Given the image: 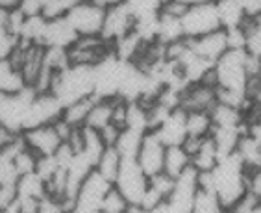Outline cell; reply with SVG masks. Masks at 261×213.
Returning <instances> with one entry per match:
<instances>
[{
  "label": "cell",
  "mask_w": 261,
  "mask_h": 213,
  "mask_svg": "<svg viewBox=\"0 0 261 213\" xmlns=\"http://www.w3.org/2000/svg\"><path fill=\"white\" fill-rule=\"evenodd\" d=\"M248 174L250 171L236 152L222 156L215 169L200 174V188L215 195L226 209H231L237 202L248 195Z\"/></svg>",
  "instance_id": "6da1fadb"
},
{
  "label": "cell",
  "mask_w": 261,
  "mask_h": 213,
  "mask_svg": "<svg viewBox=\"0 0 261 213\" xmlns=\"http://www.w3.org/2000/svg\"><path fill=\"white\" fill-rule=\"evenodd\" d=\"M50 93L58 97L63 108L82 98L95 97V65H86V63L67 65L63 71L56 74Z\"/></svg>",
  "instance_id": "7a4b0ae2"
},
{
  "label": "cell",
  "mask_w": 261,
  "mask_h": 213,
  "mask_svg": "<svg viewBox=\"0 0 261 213\" xmlns=\"http://www.w3.org/2000/svg\"><path fill=\"white\" fill-rule=\"evenodd\" d=\"M130 61L121 60L113 54H106L95 65V97L96 98H119L122 80Z\"/></svg>",
  "instance_id": "3957f363"
},
{
  "label": "cell",
  "mask_w": 261,
  "mask_h": 213,
  "mask_svg": "<svg viewBox=\"0 0 261 213\" xmlns=\"http://www.w3.org/2000/svg\"><path fill=\"white\" fill-rule=\"evenodd\" d=\"M37 91L32 86H26L22 91L2 95L0 98V126L13 134H22L28 110Z\"/></svg>",
  "instance_id": "277c9868"
},
{
  "label": "cell",
  "mask_w": 261,
  "mask_h": 213,
  "mask_svg": "<svg viewBox=\"0 0 261 213\" xmlns=\"http://www.w3.org/2000/svg\"><path fill=\"white\" fill-rule=\"evenodd\" d=\"M111 185L98 171H93L80 185L67 213H102V202Z\"/></svg>",
  "instance_id": "5b68a950"
},
{
  "label": "cell",
  "mask_w": 261,
  "mask_h": 213,
  "mask_svg": "<svg viewBox=\"0 0 261 213\" xmlns=\"http://www.w3.org/2000/svg\"><path fill=\"white\" fill-rule=\"evenodd\" d=\"M221 19L217 4H196L187 6L181 15V30L186 39H196L211 32L221 30Z\"/></svg>",
  "instance_id": "8992f818"
},
{
  "label": "cell",
  "mask_w": 261,
  "mask_h": 213,
  "mask_svg": "<svg viewBox=\"0 0 261 213\" xmlns=\"http://www.w3.org/2000/svg\"><path fill=\"white\" fill-rule=\"evenodd\" d=\"M150 183V176L141 169L137 159H122L113 185L126 197L132 206H139Z\"/></svg>",
  "instance_id": "52a82bcc"
},
{
  "label": "cell",
  "mask_w": 261,
  "mask_h": 213,
  "mask_svg": "<svg viewBox=\"0 0 261 213\" xmlns=\"http://www.w3.org/2000/svg\"><path fill=\"white\" fill-rule=\"evenodd\" d=\"M106 10L95 4L93 0H80L74 8H70L65 19L76 30L80 37H96L102 34Z\"/></svg>",
  "instance_id": "ba28073f"
},
{
  "label": "cell",
  "mask_w": 261,
  "mask_h": 213,
  "mask_svg": "<svg viewBox=\"0 0 261 213\" xmlns=\"http://www.w3.org/2000/svg\"><path fill=\"white\" fill-rule=\"evenodd\" d=\"M61 115H63V104L58 100L56 95L37 93L30 104L28 115H26L24 130L35 126H45V124H54L58 119H61Z\"/></svg>",
  "instance_id": "9c48e42d"
},
{
  "label": "cell",
  "mask_w": 261,
  "mask_h": 213,
  "mask_svg": "<svg viewBox=\"0 0 261 213\" xmlns=\"http://www.w3.org/2000/svg\"><path fill=\"white\" fill-rule=\"evenodd\" d=\"M134 28H136V19L130 13V10L124 4L113 6L110 10H106L100 37L108 45L113 46L119 39L134 32Z\"/></svg>",
  "instance_id": "30bf717a"
},
{
  "label": "cell",
  "mask_w": 261,
  "mask_h": 213,
  "mask_svg": "<svg viewBox=\"0 0 261 213\" xmlns=\"http://www.w3.org/2000/svg\"><path fill=\"white\" fill-rule=\"evenodd\" d=\"M24 139L26 147L30 148L35 156H52L58 152V148L63 145V139L58 134L54 124H45V126H35L28 128L20 134Z\"/></svg>",
  "instance_id": "8fae6325"
},
{
  "label": "cell",
  "mask_w": 261,
  "mask_h": 213,
  "mask_svg": "<svg viewBox=\"0 0 261 213\" xmlns=\"http://www.w3.org/2000/svg\"><path fill=\"white\" fill-rule=\"evenodd\" d=\"M165 150L167 147L161 143V139L154 132L145 134L143 143H141L139 154H137V163L148 176H156L163 173L165 165Z\"/></svg>",
  "instance_id": "7c38bea8"
},
{
  "label": "cell",
  "mask_w": 261,
  "mask_h": 213,
  "mask_svg": "<svg viewBox=\"0 0 261 213\" xmlns=\"http://www.w3.org/2000/svg\"><path fill=\"white\" fill-rule=\"evenodd\" d=\"M152 132L161 139L165 147H174V145H184L187 141V112L181 108L172 110L169 115L163 119L160 126H156Z\"/></svg>",
  "instance_id": "4fadbf2b"
},
{
  "label": "cell",
  "mask_w": 261,
  "mask_h": 213,
  "mask_svg": "<svg viewBox=\"0 0 261 213\" xmlns=\"http://www.w3.org/2000/svg\"><path fill=\"white\" fill-rule=\"evenodd\" d=\"M80 36L70 26V22L65 17H58V19H46L45 32L41 37V46L45 48H65L69 50Z\"/></svg>",
  "instance_id": "5bb4252c"
},
{
  "label": "cell",
  "mask_w": 261,
  "mask_h": 213,
  "mask_svg": "<svg viewBox=\"0 0 261 213\" xmlns=\"http://www.w3.org/2000/svg\"><path fill=\"white\" fill-rule=\"evenodd\" d=\"M217 102V89L207 82L189 84L181 91L180 108L186 112H210Z\"/></svg>",
  "instance_id": "9a60e30c"
},
{
  "label": "cell",
  "mask_w": 261,
  "mask_h": 213,
  "mask_svg": "<svg viewBox=\"0 0 261 213\" xmlns=\"http://www.w3.org/2000/svg\"><path fill=\"white\" fill-rule=\"evenodd\" d=\"M189 43V48H191L195 54L202 56L204 60L215 63L219 58L224 54V52L230 48L228 46V37H226V30L221 28L217 32H211L202 37H196V39H187Z\"/></svg>",
  "instance_id": "2e32d148"
},
{
  "label": "cell",
  "mask_w": 261,
  "mask_h": 213,
  "mask_svg": "<svg viewBox=\"0 0 261 213\" xmlns=\"http://www.w3.org/2000/svg\"><path fill=\"white\" fill-rule=\"evenodd\" d=\"M181 39H186V37H184V30H181V17L161 11L160 19H158L156 43H160V45H163V46H171Z\"/></svg>",
  "instance_id": "e0dca14e"
},
{
  "label": "cell",
  "mask_w": 261,
  "mask_h": 213,
  "mask_svg": "<svg viewBox=\"0 0 261 213\" xmlns=\"http://www.w3.org/2000/svg\"><path fill=\"white\" fill-rule=\"evenodd\" d=\"M17 189V198L19 200H37L45 198L48 195L46 191V182L39 176L37 173H28L22 174L19 178V182L15 185Z\"/></svg>",
  "instance_id": "ac0fdd59"
},
{
  "label": "cell",
  "mask_w": 261,
  "mask_h": 213,
  "mask_svg": "<svg viewBox=\"0 0 261 213\" xmlns=\"http://www.w3.org/2000/svg\"><path fill=\"white\" fill-rule=\"evenodd\" d=\"M191 165V154L187 152L184 145H174V147H167L165 150V165H163V173L169 176L178 178L186 173Z\"/></svg>",
  "instance_id": "d6986e66"
},
{
  "label": "cell",
  "mask_w": 261,
  "mask_h": 213,
  "mask_svg": "<svg viewBox=\"0 0 261 213\" xmlns=\"http://www.w3.org/2000/svg\"><path fill=\"white\" fill-rule=\"evenodd\" d=\"M236 154L241 157V162L245 163L248 171L256 169L261 163V137L254 136L250 132H245L239 145H237Z\"/></svg>",
  "instance_id": "ffe728a7"
},
{
  "label": "cell",
  "mask_w": 261,
  "mask_h": 213,
  "mask_svg": "<svg viewBox=\"0 0 261 213\" xmlns=\"http://www.w3.org/2000/svg\"><path fill=\"white\" fill-rule=\"evenodd\" d=\"M26 87V82L19 67L11 63V60H0V93L11 95L19 93Z\"/></svg>",
  "instance_id": "44dd1931"
},
{
  "label": "cell",
  "mask_w": 261,
  "mask_h": 213,
  "mask_svg": "<svg viewBox=\"0 0 261 213\" xmlns=\"http://www.w3.org/2000/svg\"><path fill=\"white\" fill-rule=\"evenodd\" d=\"M117 98H96L93 108H91L89 117L86 121V126L93 128V130H104L106 126H110L113 121V108H115Z\"/></svg>",
  "instance_id": "7402d4cb"
},
{
  "label": "cell",
  "mask_w": 261,
  "mask_h": 213,
  "mask_svg": "<svg viewBox=\"0 0 261 213\" xmlns=\"http://www.w3.org/2000/svg\"><path fill=\"white\" fill-rule=\"evenodd\" d=\"M217 11L222 28H241L246 24V15L239 0H219Z\"/></svg>",
  "instance_id": "603a6c76"
},
{
  "label": "cell",
  "mask_w": 261,
  "mask_h": 213,
  "mask_svg": "<svg viewBox=\"0 0 261 213\" xmlns=\"http://www.w3.org/2000/svg\"><path fill=\"white\" fill-rule=\"evenodd\" d=\"M143 137H145L143 132H137L132 128H122L113 147L117 148V152L121 154L122 159H137Z\"/></svg>",
  "instance_id": "cb8c5ba5"
},
{
  "label": "cell",
  "mask_w": 261,
  "mask_h": 213,
  "mask_svg": "<svg viewBox=\"0 0 261 213\" xmlns=\"http://www.w3.org/2000/svg\"><path fill=\"white\" fill-rule=\"evenodd\" d=\"M137 132L148 134L152 130L150 126V112L148 106L143 102H128L126 106V126Z\"/></svg>",
  "instance_id": "d4e9b609"
},
{
  "label": "cell",
  "mask_w": 261,
  "mask_h": 213,
  "mask_svg": "<svg viewBox=\"0 0 261 213\" xmlns=\"http://www.w3.org/2000/svg\"><path fill=\"white\" fill-rule=\"evenodd\" d=\"M106 148H108V145H106L104 137H102V134L98 132V130H93V128H89V126H82V150L80 152L86 154L91 162L95 163V167Z\"/></svg>",
  "instance_id": "484cf974"
},
{
  "label": "cell",
  "mask_w": 261,
  "mask_h": 213,
  "mask_svg": "<svg viewBox=\"0 0 261 213\" xmlns=\"http://www.w3.org/2000/svg\"><path fill=\"white\" fill-rule=\"evenodd\" d=\"M96 97H89V98H82V100L74 102V104H69V106L63 108V115L61 119L70 124L72 128H82L86 126V121L89 117V112L93 104H95Z\"/></svg>",
  "instance_id": "4316f807"
},
{
  "label": "cell",
  "mask_w": 261,
  "mask_h": 213,
  "mask_svg": "<svg viewBox=\"0 0 261 213\" xmlns=\"http://www.w3.org/2000/svg\"><path fill=\"white\" fill-rule=\"evenodd\" d=\"M211 130L210 112H187V139H204L211 136Z\"/></svg>",
  "instance_id": "83f0119b"
},
{
  "label": "cell",
  "mask_w": 261,
  "mask_h": 213,
  "mask_svg": "<svg viewBox=\"0 0 261 213\" xmlns=\"http://www.w3.org/2000/svg\"><path fill=\"white\" fill-rule=\"evenodd\" d=\"M121 162H122V157H121V154L117 152V148L108 147L104 152H102L95 171H98L106 180H110V182L113 183L117 178V173H119V169H121Z\"/></svg>",
  "instance_id": "f1b7e54d"
},
{
  "label": "cell",
  "mask_w": 261,
  "mask_h": 213,
  "mask_svg": "<svg viewBox=\"0 0 261 213\" xmlns=\"http://www.w3.org/2000/svg\"><path fill=\"white\" fill-rule=\"evenodd\" d=\"M124 6L130 10L134 19H150L158 17L163 8V0H124Z\"/></svg>",
  "instance_id": "f546056e"
},
{
  "label": "cell",
  "mask_w": 261,
  "mask_h": 213,
  "mask_svg": "<svg viewBox=\"0 0 261 213\" xmlns=\"http://www.w3.org/2000/svg\"><path fill=\"white\" fill-rule=\"evenodd\" d=\"M191 213H228V209L222 206L221 200L211 193V191L200 188Z\"/></svg>",
  "instance_id": "4dcf8cb0"
},
{
  "label": "cell",
  "mask_w": 261,
  "mask_h": 213,
  "mask_svg": "<svg viewBox=\"0 0 261 213\" xmlns=\"http://www.w3.org/2000/svg\"><path fill=\"white\" fill-rule=\"evenodd\" d=\"M130 206L132 204L126 200L124 195L115 185H111L104 197V202H102V213H124Z\"/></svg>",
  "instance_id": "1f68e13d"
},
{
  "label": "cell",
  "mask_w": 261,
  "mask_h": 213,
  "mask_svg": "<svg viewBox=\"0 0 261 213\" xmlns=\"http://www.w3.org/2000/svg\"><path fill=\"white\" fill-rule=\"evenodd\" d=\"M15 165L19 174H28L35 173V165H37V156L32 152L30 148L26 147V143H22V147L15 152Z\"/></svg>",
  "instance_id": "d6a6232c"
},
{
  "label": "cell",
  "mask_w": 261,
  "mask_h": 213,
  "mask_svg": "<svg viewBox=\"0 0 261 213\" xmlns=\"http://www.w3.org/2000/svg\"><path fill=\"white\" fill-rule=\"evenodd\" d=\"M60 163H58V157L56 154L52 156H39L37 157V165H35V173L39 174L46 183L50 182L52 178L56 176V173L60 171Z\"/></svg>",
  "instance_id": "836d02e7"
},
{
  "label": "cell",
  "mask_w": 261,
  "mask_h": 213,
  "mask_svg": "<svg viewBox=\"0 0 261 213\" xmlns=\"http://www.w3.org/2000/svg\"><path fill=\"white\" fill-rule=\"evenodd\" d=\"M19 36H15L8 28H0V60H10L13 52L19 48Z\"/></svg>",
  "instance_id": "e575fe53"
},
{
  "label": "cell",
  "mask_w": 261,
  "mask_h": 213,
  "mask_svg": "<svg viewBox=\"0 0 261 213\" xmlns=\"http://www.w3.org/2000/svg\"><path fill=\"white\" fill-rule=\"evenodd\" d=\"M78 2H80V0H50V2L43 8V17H46V19L65 17L70 8H74Z\"/></svg>",
  "instance_id": "d590c367"
},
{
  "label": "cell",
  "mask_w": 261,
  "mask_h": 213,
  "mask_svg": "<svg viewBox=\"0 0 261 213\" xmlns=\"http://www.w3.org/2000/svg\"><path fill=\"white\" fill-rule=\"evenodd\" d=\"M37 213H65V209H63V204H61L58 198L46 195L45 198H41L39 200Z\"/></svg>",
  "instance_id": "8d00e7d4"
},
{
  "label": "cell",
  "mask_w": 261,
  "mask_h": 213,
  "mask_svg": "<svg viewBox=\"0 0 261 213\" xmlns=\"http://www.w3.org/2000/svg\"><path fill=\"white\" fill-rule=\"evenodd\" d=\"M248 191L261 202V163L248 174Z\"/></svg>",
  "instance_id": "74e56055"
},
{
  "label": "cell",
  "mask_w": 261,
  "mask_h": 213,
  "mask_svg": "<svg viewBox=\"0 0 261 213\" xmlns=\"http://www.w3.org/2000/svg\"><path fill=\"white\" fill-rule=\"evenodd\" d=\"M245 11L246 20H256L261 17V0H239Z\"/></svg>",
  "instance_id": "f35d334b"
},
{
  "label": "cell",
  "mask_w": 261,
  "mask_h": 213,
  "mask_svg": "<svg viewBox=\"0 0 261 213\" xmlns=\"http://www.w3.org/2000/svg\"><path fill=\"white\" fill-rule=\"evenodd\" d=\"M19 6H20V0H0V10L13 11V10H19Z\"/></svg>",
  "instance_id": "ab89813d"
},
{
  "label": "cell",
  "mask_w": 261,
  "mask_h": 213,
  "mask_svg": "<svg viewBox=\"0 0 261 213\" xmlns=\"http://www.w3.org/2000/svg\"><path fill=\"white\" fill-rule=\"evenodd\" d=\"M93 2L98 4L100 8H104V10H110V8H113V6L124 4V0H93Z\"/></svg>",
  "instance_id": "60d3db41"
},
{
  "label": "cell",
  "mask_w": 261,
  "mask_h": 213,
  "mask_svg": "<svg viewBox=\"0 0 261 213\" xmlns=\"http://www.w3.org/2000/svg\"><path fill=\"white\" fill-rule=\"evenodd\" d=\"M187 8V6H196V4H217L219 0H176Z\"/></svg>",
  "instance_id": "b9f144b4"
},
{
  "label": "cell",
  "mask_w": 261,
  "mask_h": 213,
  "mask_svg": "<svg viewBox=\"0 0 261 213\" xmlns=\"http://www.w3.org/2000/svg\"><path fill=\"white\" fill-rule=\"evenodd\" d=\"M124 213H150V211L145 209V208H141V206H130Z\"/></svg>",
  "instance_id": "7bdbcfd3"
},
{
  "label": "cell",
  "mask_w": 261,
  "mask_h": 213,
  "mask_svg": "<svg viewBox=\"0 0 261 213\" xmlns=\"http://www.w3.org/2000/svg\"><path fill=\"white\" fill-rule=\"evenodd\" d=\"M248 213H261V202H257L256 206H254V208H252Z\"/></svg>",
  "instance_id": "ee69618b"
},
{
  "label": "cell",
  "mask_w": 261,
  "mask_h": 213,
  "mask_svg": "<svg viewBox=\"0 0 261 213\" xmlns=\"http://www.w3.org/2000/svg\"><path fill=\"white\" fill-rule=\"evenodd\" d=\"M0 98H2V93H0Z\"/></svg>",
  "instance_id": "f6af8a7d"
}]
</instances>
